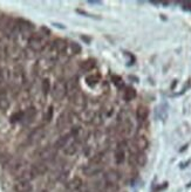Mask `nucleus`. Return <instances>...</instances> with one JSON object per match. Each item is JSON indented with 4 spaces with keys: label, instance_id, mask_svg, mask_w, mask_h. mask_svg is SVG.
<instances>
[{
    "label": "nucleus",
    "instance_id": "f257e3e1",
    "mask_svg": "<svg viewBox=\"0 0 191 192\" xmlns=\"http://www.w3.org/2000/svg\"><path fill=\"white\" fill-rule=\"evenodd\" d=\"M67 92H68V89H67L66 82L56 81L53 86V89H52V97L56 101H61L67 95Z\"/></svg>",
    "mask_w": 191,
    "mask_h": 192
},
{
    "label": "nucleus",
    "instance_id": "f03ea898",
    "mask_svg": "<svg viewBox=\"0 0 191 192\" xmlns=\"http://www.w3.org/2000/svg\"><path fill=\"white\" fill-rule=\"evenodd\" d=\"M28 45L31 47L34 52H41L45 47V40L41 35L35 34V35H32L30 40H28Z\"/></svg>",
    "mask_w": 191,
    "mask_h": 192
},
{
    "label": "nucleus",
    "instance_id": "7ed1b4c3",
    "mask_svg": "<svg viewBox=\"0 0 191 192\" xmlns=\"http://www.w3.org/2000/svg\"><path fill=\"white\" fill-rule=\"evenodd\" d=\"M33 186L31 182L28 180H18L14 184V191L16 192H32Z\"/></svg>",
    "mask_w": 191,
    "mask_h": 192
},
{
    "label": "nucleus",
    "instance_id": "20e7f679",
    "mask_svg": "<svg viewBox=\"0 0 191 192\" xmlns=\"http://www.w3.org/2000/svg\"><path fill=\"white\" fill-rule=\"evenodd\" d=\"M82 184H83V180L80 177H74L69 182H67L66 187H67L68 191H77L82 187Z\"/></svg>",
    "mask_w": 191,
    "mask_h": 192
},
{
    "label": "nucleus",
    "instance_id": "39448f33",
    "mask_svg": "<svg viewBox=\"0 0 191 192\" xmlns=\"http://www.w3.org/2000/svg\"><path fill=\"white\" fill-rule=\"evenodd\" d=\"M77 150H79V141H77V139L73 141V142H69L68 144L63 148L65 154L68 155V156L75 155L77 152Z\"/></svg>",
    "mask_w": 191,
    "mask_h": 192
},
{
    "label": "nucleus",
    "instance_id": "423d86ee",
    "mask_svg": "<svg viewBox=\"0 0 191 192\" xmlns=\"http://www.w3.org/2000/svg\"><path fill=\"white\" fill-rule=\"evenodd\" d=\"M148 139L145 138L144 136H138L137 138L135 139V148L137 149V151H142L144 152V150L148 148Z\"/></svg>",
    "mask_w": 191,
    "mask_h": 192
},
{
    "label": "nucleus",
    "instance_id": "0eeeda50",
    "mask_svg": "<svg viewBox=\"0 0 191 192\" xmlns=\"http://www.w3.org/2000/svg\"><path fill=\"white\" fill-rule=\"evenodd\" d=\"M148 116H149V109L145 106H140L136 110V117H137L138 121L143 122L148 118Z\"/></svg>",
    "mask_w": 191,
    "mask_h": 192
},
{
    "label": "nucleus",
    "instance_id": "6e6552de",
    "mask_svg": "<svg viewBox=\"0 0 191 192\" xmlns=\"http://www.w3.org/2000/svg\"><path fill=\"white\" fill-rule=\"evenodd\" d=\"M73 103H74V106L76 108H79V109H83L84 104H86L83 95H82L81 93L74 94V96H73Z\"/></svg>",
    "mask_w": 191,
    "mask_h": 192
},
{
    "label": "nucleus",
    "instance_id": "1a4fd4ad",
    "mask_svg": "<svg viewBox=\"0 0 191 192\" xmlns=\"http://www.w3.org/2000/svg\"><path fill=\"white\" fill-rule=\"evenodd\" d=\"M126 161V152H124V149H123L122 146H118L117 149H116V151H115V162H116V164H123Z\"/></svg>",
    "mask_w": 191,
    "mask_h": 192
},
{
    "label": "nucleus",
    "instance_id": "9d476101",
    "mask_svg": "<svg viewBox=\"0 0 191 192\" xmlns=\"http://www.w3.org/2000/svg\"><path fill=\"white\" fill-rule=\"evenodd\" d=\"M133 154V152H131ZM135 156V163L140 165V166H144L145 164H147V156H145L144 152H142V151H138L136 154H134Z\"/></svg>",
    "mask_w": 191,
    "mask_h": 192
},
{
    "label": "nucleus",
    "instance_id": "9b49d317",
    "mask_svg": "<svg viewBox=\"0 0 191 192\" xmlns=\"http://www.w3.org/2000/svg\"><path fill=\"white\" fill-rule=\"evenodd\" d=\"M70 136H72V135H65V136L60 137V138L58 139V142L55 143L54 148H55V149H63V148L69 143Z\"/></svg>",
    "mask_w": 191,
    "mask_h": 192
},
{
    "label": "nucleus",
    "instance_id": "f8f14e48",
    "mask_svg": "<svg viewBox=\"0 0 191 192\" xmlns=\"http://www.w3.org/2000/svg\"><path fill=\"white\" fill-rule=\"evenodd\" d=\"M42 136H44V130H42L41 128H38L37 130H34L31 134V136H30V141H31L32 143L38 142L39 139L42 138Z\"/></svg>",
    "mask_w": 191,
    "mask_h": 192
},
{
    "label": "nucleus",
    "instance_id": "ddd939ff",
    "mask_svg": "<svg viewBox=\"0 0 191 192\" xmlns=\"http://www.w3.org/2000/svg\"><path fill=\"white\" fill-rule=\"evenodd\" d=\"M123 97H124V100L126 101L134 100V99L136 97V90H135L134 88H131V87H128V88L126 89V92H124Z\"/></svg>",
    "mask_w": 191,
    "mask_h": 192
},
{
    "label": "nucleus",
    "instance_id": "4468645a",
    "mask_svg": "<svg viewBox=\"0 0 191 192\" xmlns=\"http://www.w3.org/2000/svg\"><path fill=\"white\" fill-rule=\"evenodd\" d=\"M54 149H55V148H54ZM54 149H52V148H46V149L41 152L40 157H41L42 159H49V158L54 157V155H55V150H54Z\"/></svg>",
    "mask_w": 191,
    "mask_h": 192
},
{
    "label": "nucleus",
    "instance_id": "2eb2a0df",
    "mask_svg": "<svg viewBox=\"0 0 191 192\" xmlns=\"http://www.w3.org/2000/svg\"><path fill=\"white\" fill-rule=\"evenodd\" d=\"M94 67H95L94 60H87V61L81 63V68H82V70H84V72H89V70L93 69Z\"/></svg>",
    "mask_w": 191,
    "mask_h": 192
},
{
    "label": "nucleus",
    "instance_id": "dca6fc26",
    "mask_svg": "<svg viewBox=\"0 0 191 192\" xmlns=\"http://www.w3.org/2000/svg\"><path fill=\"white\" fill-rule=\"evenodd\" d=\"M100 171H101V168H99V166H95V165H92V166H88L87 169L84 170L86 175H88V176H94V175L99 173Z\"/></svg>",
    "mask_w": 191,
    "mask_h": 192
},
{
    "label": "nucleus",
    "instance_id": "f3484780",
    "mask_svg": "<svg viewBox=\"0 0 191 192\" xmlns=\"http://www.w3.org/2000/svg\"><path fill=\"white\" fill-rule=\"evenodd\" d=\"M99 80H100V76L97 75V74H92V75H89V76H87L86 77V81H87V83L88 85H96L97 82H99Z\"/></svg>",
    "mask_w": 191,
    "mask_h": 192
},
{
    "label": "nucleus",
    "instance_id": "a211bd4d",
    "mask_svg": "<svg viewBox=\"0 0 191 192\" xmlns=\"http://www.w3.org/2000/svg\"><path fill=\"white\" fill-rule=\"evenodd\" d=\"M68 47L69 49H70V52H72V54H79L81 52V47L79 46L76 42H70Z\"/></svg>",
    "mask_w": 191,
    "mask_h": 192
},
{
    "label": "nucleus",
    "instance_id": "6ab92c4d",
    "mask_svg": "<svg viewBox=\"0 0 191 192\" xmlns=\"http://www.w3.org/2000/svg\"><path fill=\"white\" fill-rule=\"evenodd\" d=\"M42 92H44V94H48L51 92V82L48 79H45L42 81Z\"/></svg>",
    "mask_w": 191,
    "mask_h": 192
},
{
    "label": "nucleus",
    "instance_id": "aec40b11",
    "mask_svg": "<svg viewBox=\"0 0 191 192\" xmlns=\"http://www.w3.org/2000/svg\"><path fill=\"white\" fill-rule=\"evenodd\" d=\"M111 81L114 82V85L116 86V87H118V88L123 87V81H122V79H121L120 76H116V75L111 76Z\"/></svg>",
    "mask_w": 191,
    "mask_h": 192
},
{
    "label": "nucleus",
    "instance_id": "412c9836",
    "mask_svg": "<svg viewBox=\"0 0 191 192\" xmlns=\"http://www.w3.org/2000/svg\"><path fill=\"white\" fill-rule=\"evenodd\" d=\"M54 109L53 107L51 106V107L48 108V110H47V114H46V122H51L52 121V118H53V111Z\"/></svg>",
    "mask_w": 191,
    "mask_h": 192
},
{
    "label": "nucleus",
    "instance_id": "4be33fe9",
    "mask_svg": "<svg viewBox=\"0 0 191 192\" xmlns=\"http://www.w3.org/2000/svg\"><path fill=\"white\" fill-rule=\"evenodd\" d=\"M23 113H19L16 115H13L11 117V122H16V121H19V120H23Z\"/></svg>",
    "mask_w": 191,
    "mask_h": 192
},
{
    "label": "nucleus",
    "instance_id": "5701e85b",
    "mask_svg": "<svg viewBox=\"0 0 191 192\" xmlns=\"http://www.w3.org/2000/svg\"><path fill=\"white\" fill-rule=\"evenodd\" d=\"M2 81V70L0 69V82Z\"/></svg>",
    "mask_w": 191,
    "mask_h": 192
},
{
    "label": "nucleus",
    "instance_id": "b1692460",
    "mask_svg": "<svg viewBox=\"0 0 191 192\" xmlns=\"http://www.w3.org/2000/svg\"><path fill=\"white\" fill-rule=\"evenodd\" d=\"M190 186H191V182L189 183V184H188V187H190Z\"/></svg>",
    "mask_w": 191,
    "mask_h": 192
}]
</instances>
